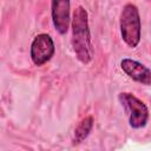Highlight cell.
Masks as SVG:
<instances>
[{"label":"cell","mask_w":151,"mask_h":151,"mask_svg":"<svg viewBox=\"0 0 151 151\" xmlns=\"http://www.w3.org/2000/svg\"><path fill=\"white\" fill-rule=\"evenodd\" d=\"M71 44L74 54L81 64L87 65L93 59V45L88 27V15L83 6H78L74 9L71 20Z\"/></svg>","instance_id":"6da1fadb"},{"label":"cell","mask_w":151,"mask_h":151,"mask_svg":"<svg viewBox=\"0 0 151 151\" xmlns=\"http://www.w3.org/2000/svg\"><path fill=\"white\" fill-rule=\"evenodd\" d=\"M119 27L124 42L129 47H137L140 41L142 22L139 11L136 5L129 2L123 7L119 18Z\"/></svg>","instance_id":"7a4b0ae2"},{"label":"cell","mask_w":151,"mask_h":151,"mask_svg":"<svg viewBox=\"0 0 151 151\" xmlns=\"http://www.w3.org/2000/svg\"><path fill=\"white\" fill-rule=\"evenodd\" d=\"M120 104L129 112V124L132 129H143L149 122V109L139 98L130 92H122L118 96Z\"/></svg>","instance_id":"3957f363"},{"label":"cell","mask_w":151,"mask_h":151,"mask_svg":"<svg viewBox=\"0 0 151 151\" xmlns=\"http://www.w3.org/2000/svg\"><path fill=\"white\" fill-rule=\"evenodd\" d=\"M55 52L53 39L47 33L38 34L31 44V59L34 65L41 66L53 57Z\"/></svg>","instance_id":"277c9868"},{"label":"cell","mask_w":151,"mask_h":151,"mask_svg":"<svg viewBox=\"0 0 151 151\" xmlns=\"http://www.w3.org/2000/svg\"><path fill=\"white\" fill-rule=\"evenodd\" d=\"M51 14L54 28L59 34H66L72 20L70 0H51Z\"/></svg>","instance_id":"5b68a950"},{"label":"cell","mask_w":151,"mask_h":151,"mask_svg":"<svg viewBox=\"0 0 151 151\" xmlns=\"http://www.w3.org/2000/svg\"><path fill=\"white\" fill-rule=\"evenodd\" d=\"M120 67L132 80L144 85H151V70L144 64L130 58H125L120 61Z\"/></svg>","instance_id":"8992f818"},{"label":"cell","mask_w":151,"mask_h":151,"mask_svg":"<svg viewBox=\"0 0 151 151\" xmlns=\"http://www.w3.org/2000/svg\"><path fill=\"white\" fill-rule=\"evenodd\" d=\"M92 127H93V117L92 116H87L84 119H81L80 123L78 124V126L74 130L72 144L78 145L81 142H84L88 137L90 132L92 131Z\"/></svg>","instance_id":"52a82bcc"}]
</instances>
